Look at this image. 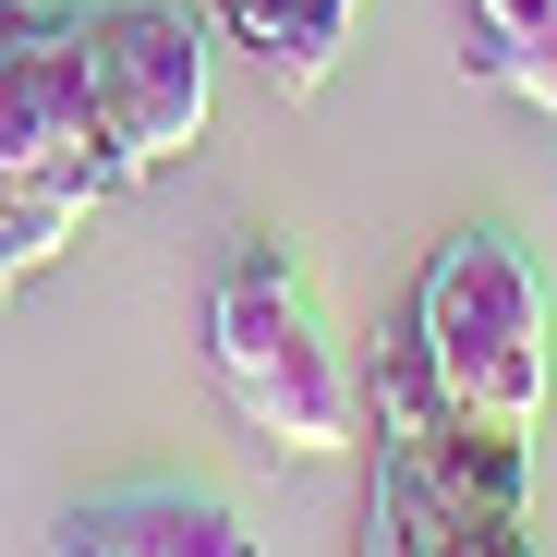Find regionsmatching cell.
I'll use <instances>...</instances> for the list:
<instances>
[{"mask_svg": "<svg viewBox=\"0 0 557 557\" xmlns=\"http://www.w3.org/2000/svg\"><path fill=\"white\" fill-rule=\"evenodd\" d=\"M207 25L267 61L278 98H315L327 61H339V37H351V0H207Z\"/></svg>", "mask_w": 557, "mask_h": 557, "instance_id": "obj_6", "label": "cell"}, {"mask_svg": "<svg viewBox=\"0 0 557 557\" xmlns=\"http://www.w3.org/2000/svg\"><path fill=\"white\" fill-rule=\"evenodd\" d=\"M363 557H376V545H363Z\"/></svg>", "mask_w": 557, "mask_h": 557, "instance_id": "obj_10", "label": "cell"}, {"mask_svg": "<svg viewBox=\"0 0 557 557\" xmlns=\"http://www.w3.org/2000/svg\"><path fill=\"white\" fill-rule=\"evenodd\" d=\"M37 557H255L243 509L219 485H182V473H134V485H98L49 521Z\"/></svg>", "mask_w": 557, "mask_h": 557, "instance_id": "obj_5", "label": "cell"}, {"mask_svg": "<svg viewBox=\"0 0 557 557\" xmlns=\"http://www.w3.org/2000/svg\"><path fill=\"white\" fill-rule=\"evenodd\" d=\"M473 73L557 122V0H473Z\"/></svg>", "mask_w": 557, "mask_h": 557, "instance_id": "obj_8", "label": "cell"}, {"mask_svg": "<svg viewBox=\"0 0 557 557\" xmlns=\"http://www.w3.org/2000/svg\"><path fill=\"white\" fill-rule=\"evenodd\" d=\"M207 363L243 412L255 448H292V460H327L363 436V376L315 304V267L278 243V231H243L219 292H207Z\"/></svg>", "mask_w": 557, "mask_h": 557, "instance_id": "obj_1", "label": "cell"}, {"mask_svg": "<svg viewBox=\"0 0 557 557\" xmlns=\"http://www.w3.org/2000/svg\"><path fill=\"white\" fill-rule=\"evenodd\" d=\"M85 98L110 182H158L207 134V13L182 0H85Z\"/></svg>", "mask_w": 557, "mask_h": 557, "instance_id": "obj_3", "label": "cell"}, {"mask_svg": "<svg viewBox=\"0 0 557 557\" xmlns=\"http://www.w3.org/2000/svg\"><path fill=\"white\" fill-rule=\"evenodd\" d=\"M0 195H13V170H0Z\"/></svg>", "mask_w": 557, "mask_h": 557, "instance_id": "obj_9", "label": "cell"}, {"mask_svg": "<svg viewBox=\"0 0 557 557\" xmlns=\"http://www.w3.org/2000/svg\"><path fill=\"white\" fill-rule=\"evenodd\" d=\"M412 351H424V376H436L460 412L533 436V412H545V278H533V255H521L497 219L448 231V243L424 255Z\"/></svg>", "mask_w": 557, "mask_h": 557, "instance_id": "obj_2", "label": "cell"}, {"mask_svg": "<svg viewBox=\"0 0 557 557\" xmlns=\"http://www.w3.org/2000/svg\"><path fill=\"white\" fill-rule=\"evenodd\" d=\"M98 195H110V170H25L13 195H0V304H13L25 278L85 231V207H98Z\"/></svg>", "mask_w": 557, "mask_h": 557, "instance_id": "obj_7", "label": "cell"}, {"mask_svg": "<svg viewBox=\"0 0 557 557\" xmlns=\"http://www.w3.org/2000/svg\"><path fill=\"white\" fill-rule=\"evenodd\" d=\"M0 170L13 182L25 170H110L98 98H85V13H61V0H0Z\"/></svg>", "mask_w": 557, "mask_h": 557, "instance_id": "obj_4", "label": "cell"}]
</instances>
